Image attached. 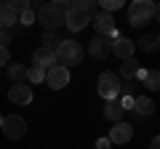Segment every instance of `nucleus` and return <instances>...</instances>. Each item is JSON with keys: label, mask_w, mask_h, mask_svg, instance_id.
Returning <instances> with one entry per match:
<instances>
[{"label": "nucleus", "mask_w": 160, "mask_h": 149, "mask_svg": "<svg viewBox=\"0 0 160 149\" xmlns=\"http://www.w3.org/2000/svg\"><path fill=\"white\" fill-rule=\"evenodd\" d=\"M96 16V3L93 0H72L67 3V27L72 32H80L91 24V19Z\"/></svg>", "instance_id": "1"}, {"label": "nucleus", "mask_w": 160, "mask_h": 149, "mask_svg": "<svg viewBox=\"0 0 160 149\" xmlns=\"http://www.w3.org/2000/svg\"><path fill=\"white\" fill-rule=\"evenodd\" d=\"M35 22H40L46 29H56L67 22V0H56V3H40L35 11Z\"/></svg>", "instance_id": "2"}, {"label": "nucleus", "mask_w": 160, "mask_h": 149, "mask_svg": "<svg viewBox=\"0 0 160 149\" xmlns=\"http://www.w3.org/2000/svg\"><path fill=\"white\" fill-rule=\"evenodd\" d=\"M53 56H56V64L59 67H75V64H83V56H86V51H83V46H80L78 40H62V46L53 51Z\"/></svg>", "instance_id": "3"}, {"label": "nucleus", "mask_w": 160, "mask_h": 149, "mask_svg": "<svg viewBox=\"0 0 160 149\" xmlns=\"http://www.w3.org/2000/svg\"><path fill=\"white\" fill-rule=\"evenodd\" d=\"M152 19H155V3H149V0H133L128 6V24L131 27H144Z\"/></svg>", "instance_id": "4"}, {"label": "nucleus", "mask_w": 160, "mask_h": 149, "mask_svg": "<svg viewBox=\"0 0 160 149\" xmlns=\"http://www.w3.org/2000/svg\"><path fill=\"white\" fill-rule=\"evenodd\" d=\"M96 88H99V96H102L104 101H112V99L120 96V91H123V83H120L118 72H102V74H99Z\"/></svg>", "instance_id": "5"}, {"label": "nucleus", "mask_w": 160, "mask_h": 149, "mask_svg": "<svg viewBox=\"0 0 160 149\" xmlns=\"http://www.w3.org/2000/svg\"><path fill=\"white\" fill-rule=\"evenodd\" d=\"M0 131L6 133V138L19 141V138H24V133H27V123H24L22 115H8V117H3V128H0Z\"/></svg>", "instance_id": "6"}, {"label": "nucleus", "mask_w": 160, "mask_h": 149, "mask_svg": "<svg viewBox=\"0 0 160 149\" xmlns=\"http://www.w3.org/2000/svg\"><path fill=\"white\" fill-rule=\"evenodd\" d=\"M91 22H93V27H96V32L102 35V37H109V40H118V37H120L118 27H115L112 13H104V11H102V13H96Z\"/></svg>", "instance_id": "7"}, {"label": "nucleus", "mask_w": 160, "mask_h": 149, "mask_svg": "<svg viewBox=\"0 0 160 149\" xmlns=\"http://www.w3.org/2000/svg\"><path fill=\"white\" fill-rule=\"evenodd\" d=\"M46 83H48V88L51 91H62L64 85H69V69L67 67H51L46 72Z\"/></svg>", "instance_id": "8"}, {"label": "nucleus", "mask_w": 160, "mask_h": 149, "mask_svg": "<svg viewBox=\"0 0 160 149\" xmlns=\"http://www.w3.org/2000/svg\"><path fill=\"white\" fill-rule=\"evenodd\" d=\"M107 138H109V144H128L133 138V125L131 123H115Z\"/></svg>", "instance_id": "9"}, {"label": "nucleus", "mask_w": 160, "mask_h": 149, "mask_svg": "<svg viewBox=\"0 0 160 149\" xmlns=\"http://www.w3.org/2000/svg\"><path fill=\"white\" fill-rule=\"evenodd\" d=\"M133 51H136V43H133L131 37H123V35H120L118 40H112V53L120 59V61L133 59Z\"/></svg>", "instance_id": "10"}, {"label": "nucleus", "mask_w": 160, "mask_h": 149, "mask_svg": "<svg viewBox=\"0 0 160 149\" xmlns=\"http://www.w3.org/2000/svg\"><path fill=\"white\" fill-rule=\"evenodd\" d=\"M88 53H91L93 59H99V61L107 59L109 53H112V40H109V37H102V35H96V37L91 40V46H88Z\"/></svg>", "instance_id": "11"}, {"label": "nucleus", "mask_w": 160, "mask_h": 149, "mask_svg": "<svg viewBox=\"0 0 160 149\" xmlns=\"http://www.w3.org/2000/svg\"><path fill=\"white\" fill-rule=\"evenodd\" d=\"M8 99H11V104H19V107H27V104L32 101V88H29L27 83H19V85H11V91H8Z\"/></svg>", "instance_id": "12"}, {"label": "nucleus", "mask_w": 160, "mask_h": 149, "mask_svg": "<svg viewBox=\"0 0 160 149\" xmlns=\"http://www.w3.org/2000/svg\"><path fill=\"white\" fill-rule=\"evenodd\" d=\"M32 67L43 69V72H48L51 67H56V56H53V51H48V48H38V51L32 53Z\"/></svg>", "instance_id": "13"}, {"label": "nucleus", "mask_w": 160, "mask_h": 149, "mask_svg": "<svg viewBox=\"0 0 160 149\" xmlns=\"http://www.w3.org/2000/svg\"><path fill=\"white\" fill-rule=\"evenodd\" d=\"M131 112H133V115H139V117L152 115V112H155L152 99H149V96H133V109H131Z\"/></svg>", "instance_id": "14"}, {"label": "nucleus", "mask_w": 160, "mask_h": 149, "mask_svg": "<svg viewBox=\"0 0 160 149\" xmlns=\"http://www.w3.org/2000/svg\"><path fill=\"white\" fill-rule=\"evenodd\" d=\"M123 115H126V109H123V104H120L118 99L107 101V107H104V117H107L109 123H123Z\"/></svg>", "instance_id": "15"}, {"label": "nucleus", "mask_w": 160, "mask_h": 149, "mask_svg": "<svg viewBox=\"0 0 160 149\" xmlns=\"http://www.w3.org/2000/svg\"><path fill=\"white\" fill-rule=\"evenodd\" d=\"M62 35L56 32V29H46V32H43V37H40V43H43V46L40 48H48V51H56L59 46H62Z\"/></svg>", "instance_id": "16"}, {"label": "nucleus", "mask_w": 160, "mask_h": 149, "mask_svg": "<svg viewBox=\"0 0 160 149\" xmlns=\"http://www.w3.org/2000/svg\"><path fill=\"white\" fill-rule=\"evenodd\" d=\"M16 22H19V16L11 11V6L8 3H0V29H11Z\"/></svg>", "instance_id": "17"}, {"label": "nucleus", "mask_w": 160, "mask_h": 149, "mask_svg": "<svg viewBox=\"0 0 160 149\" xmlns=\"http://www.w3.org/2000/svg\"><path fill=\"white\" fill-rule=\"evenodd\" d=\"M27 64H8V77L13 80V85L19 83H27Z\"/></svg>", "instance_id": "18"}, {"label": "nucleus", "mask_w": 160, "mask_h": 149, "mask_svg": "<svg viewBox=\"0 0 160 149\" xmlns=\"http://www.w3.org/2000/svg\"><path fill=\"white\" fill-rule=\"evenodd\" d=\"M136 72H139V64L133 61V59H126V61L120 64V72H118V77H126V80H133V77H136Z\"/></svg>", "instance_id": "19"}, {"label": "nucleus", "mask_w": 160, "mask_h": 149, "mask_svg": "<svg viewBox=\"0 0 160 149\" xmlns=\"http://www.w3.org/2000/svg\"><path fill=\"white\" fill-rule=\"evenodd\" d=\"M142 85L149 88V91H160V72H158V69H147V74H144Z\"/></svg>", "instance_id": "20"}, {"label": "nucleus", "mask_w": 160, "mask_h": 149, "mask_svg": "<svg viewBox=\"0 0 160 149\" xmlns=\"http://www.w3.org/2000/svg\"><path fill=\"white\" fill-rule=\"evenodd\" d=\"M136 48H142V51L152 53L155 48H158V37H155V35H142V37L136 40Z\"/></svg>", "instance_id": "21"}, {"label": "nucleus", "mask_w": 160, "mask_h": 149, "mask_svg": "<svg viewBox=\"0 0 160 149\" xmlns=\"http://www.w3.org/2000/svg\"><path fill=\"white\" fill-rule=\"evenodd\" d=\"M43 80H46V72L43 69H38V67L27 69V83H43Z\"/></svg>", "instance_id": "22"}, {"label": "nucleus", "mask_w": 160, "mask_h": 149, "mask_svg": "<svg viewBox=\"0 0 160 149\" xmlns=\"http://www.w3.org/2000/svg\"><path fill=\"white\" fill-rule=\"evenodd\" d=\"M102 8H104V13H112L118 8H123V0H102Z\"/></svg>", "instance_id": "23"}, {"label": "nucleus", "mask_w": 160, "mask_h": 149, "mask_svg": "<svg viewBox=\"0 0 160 149\" xmlns=\"http://www.w3.org/2000/svg\"><path fill=\"white\" fill-rule=\"evenodd\" d=\"M11 40H13V29H0V48H8Z\"/></svg>", "instance_id": "24"}, {"label": "nucleus", "mask_w": 160, "mask_h": 149, "mask_svg": "<svg viewBox=\"0 0 160 149\" xmlns=\"http://www.w3.org/2000/svg\"><path fill=\"white\" fill-rule=\"evenodd\" d=\"M19 24H24V27L35 24V11H24V13H19Z\"/></svg>", "instance_id": "25"}, {"label": "nucleus", "mask_w": 160, "mask_h": 149, "mask_svg": "<svg viewBox=\"0 0 160 149\" xmlns=\"http://www.w3.org/2000/svg\"><path fill=\"white\" fill-rule=\"evenodd\" d=\"M8 61H11V53H8V48H0V67H6Z\"/></svg>", "instance_id": "26"}, {"label": "nucleus", "mask_w": 160, "mask_h": 149, "mask_svg": "<svg viewBox=\"0 0 160 149\" xmlns=\"http://www.w3.org/2000/svg\"><path fill=\"white\" fill-rule=\"evenodd\" d=\"M120 104H123L126 112H128V109H133V96H123V99H120Z\"/></svg>", "instance_id": "27"}, {"label": "nucleus", "mask_w": 160, "mask_h": 149, "mask_svg": "<svg viewBox=\"0 0 160 149\" xmlns=\"http://www.w3.org/2000/svg\"><path fill=\"white\" fill-rule=\"evenodd\" d=\"M109 147H112V144H109V138H107V136L96 141V149H109Z\"/></svg>", "instance_id": "28"}, {"label": "nucleus", "mask_w": 160, "mask_h": 149, "mask_svg": "<svg viewBox=\"0 0 160 149\" xmlns=\"http://www.w3.org/2000/svg\"><path fill=\"white\" fill-rule=\"evenodd\" d=\"M149 149H160V136L152 138V144H149Z\"/></svg>", "instance_id": "29"}, {"label": "nucleus", "mask_w": 160, "mask_h": 149, "mask_svg": "<svg viewBox=\"0 0 160 149\" xmlns=\"http://www.w3.org/2000/svg\"><path fill=\"white\" fill-rule=\"evenodd\" d=\"M155 19H158V22H160V3H158V6H155Z\"/></svg>", "instance_id": "30"}, {"label": "nucleus", "mask_w": 160, "mask_h": 149, "mask_svg": "<svg viewBox=\"0 0 160 149\" xmlns=\"http://www.w3.org/2000/svg\"><path fill=\"white\" fill-rule=\"evenodd\" d=\"M0 128H3V115H0Z\"/></svg>", "instance_id": "31"}, {"label": "nucleus", "mask_w": 160, "mask_h": 149, "mask_svg": "<svg viewBox=\"0 0 160 149\" xmlns=\"http://www.w3.org/2000/svg\"><path fill=\"white\" fill-rule=\"evenodd\" d=\"M158 46H160V35H158Z\"/></svg>", "instance_id": "32"}]
</instances>
